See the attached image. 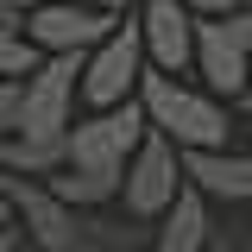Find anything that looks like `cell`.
<instances>
[{
	"mask_svg": "<svg viewBox=\"0 0 252 252\" xmlns=\"http://www.w3.org/2000/svg\"><path fill=\"white\" fill-rule=\"evenodd\" d=\"M145 82V126L164 132L170 145H183V152H220L227 145V114H220L208 94L183 89V82H170V76H139Z\"/></svg>",
	"mask_w": 252,
	"mask_h": 252,
	"instance_id": "obj_1",
	"label": "cell"
},
{
	"mask_svg": "<svg viewBox=\"0 0 252 252\" xmlns=\"http://www.w3.org/2000/svg\"><path fill=\"white\" fill-rule=\"evenodd\" d=\"M69 170H94V177H126V158L139 152L145 139V107L139 101H120V107H101V120L69 126Z\"/></svg>",
	"mask_w": 252,
	"mask_h": 252,
	"instance_id": "obj_2",
	"label": "cell"
},
{
	"mask_svg": "<svg viewBox=\"0 0 252 252\" xmlns=\"http://www.w3.org/2000/svg\"><path fill=\"white\" fill-rule=\"evenodd\" d=\"M76 76H82L76 51H51V63H38L32 82H19V114H13L19 139H57V132H69Z\"/></svg>",
	"mask_w": 252,
	"mask_h": 252,
	"instance_id": "obj_3",
	"label": "cell"
},
{
	"mask_svg": "<svg viewBox=\"0 0 252 252\" xmlns=\"http://www.w3.org/2000/svg\"><path fill=\"white\" fill-rule=\"evenodd\" d=\"M120 189H126V208H132L139 220H158L164 208H170V195L183 189V170H177V145H170L164 132H152V126H145L139 152L126 158Z\"/></svg>",
	"mask_w": 252,
	"mask_h": 252,
	"instance_id": "obj_4",
	"label": "cell"
},
{
	"mask_svg": "<svg viewBox=\"0 0 252 252\" xmlns=\"http://www.w3.org/2000/svg\"><path fill=\"white\" fill-rule=\"evenodd\" d=\"M139 51H145L139 26H114L94 44V57L82 63V101L89 107H120L126 89L139 82Z\"/></svg>",
	"mask_w": 252,
	"mask_h": 252,
	"instance_id": "obj_5",
	"label": "cell"
},
{
	"mask_svg": "<svg viewBox=\"0 0 252 252\" xmlns=\"http://www.w3.org/2000/svg\"><path fill=\"white\" fill-rule=\"evenodd\" d=\"M114 26H120V19H114L107 6L94 13V6H76V0H44V6H32L26 38L38 51H94Z\"/></svg>",
	"mask_w": 252,
	"mask_h": 252,
	"instance_id": "obj_6",
	"label": "cell"
},
{
	"mask_svg": "<svg viewBox=\"0 0 252 252\" xmlns=\"http://www.w3.org/2000/svg\"><path fill=\"white\" fill-rule=\"evenodd\" d=\"M6 202L26 215L32 240H38L44 252H82V220H76V208H69V202H57L51 189L26 183V177H6Z\"/></svg>",
	"mask_w": 252,
	"mask_h": 252,
	"instance_id": "obj_7",
	"label": "cell"
},
{
	"mask_svg": "<svg viewBox=\"0 0 252 252\" xmlns=\"http://www.w3.org/2000/svg\"><path fill=\"white\" fill-rule=\"evenodd\" d=\"M139 38H145V51H152L158 69H183V63L195 57V26H189V6H183V0H145Z\"/></svg>",
	"mask_w": 252,
	"mask_h": 252,
	"instance_id": "obj_8",
	"label": "cell"
},
{
	"mask_svg": "<svg viewBox=\"0 0 252 252\" xmlns=\"http://www.w3.org/2000/svg\"><path fill=\"white\" fill-rule=\"evenodd\" d=\"M195 63H202V82L215 94H240L246 89V44H233L227 32H220V19L215 26H195Z\"/></svg>",
	"mask_w": 252,
	"mask_h": 252,
	"instance_id": "obj_9",
	"label": "cell"
},
{
	"mask_svg": "<svg viewBox=\"0 0 252 252\" xmlns=\"http://www.w3.org/2000/svg\"><path fill=\"white\" fill-rule=\"evenodd\" d=\"M183 177H195L202 195L252 202V158H233V152H183Z\"/></svg>",
	"mask_w": 252,
	"mask_h": 252,
	"instance_id": "obj_10",
	"label": "cell"
},
{
	"mask_svg": "<svg viewBox=\"0 0 252 252\" xmlns=\"http://www.w3.org/2000/svg\"><path fill=\"white\" fill-rule=\"evenodd\" d=\"M208 246V208L202 189H177L170 208L158 215V252H202Z\"/></svg>",
	"mask_w": 252,
	"mask_h": 252,
	"instance_id": "obj_11",
	"label": "cell"
},
{
	"mask_svg": "<svg viewBox=\"0 0 252 252\" xmlns=\"http://www.w3.org/2000/svg\"><path fill=\"white\" fill-rule=\"evenodd\" d=\"M63 158H69V139H6V158L0 164H13L19 177H44V170H63Z\"/></svg>",
	"mask_w": 252,
	"mask_h": 252,
	"instance_id": "obj_12",
	"label": "cell"
},
{
	"mask_svg": "<svg viewBox=\"0 0 252 252\" xmlns=\"http://www.w3.org/2000/svg\"><path fill=\"white\" fill-rule=\"evenodd\" d=\"M32 69H38V44L26 38V19L0 6V76H32Z\"/></svg>",
	"mask_w": 252,
	"mask_h": 252,
	"instance_id": "obj_13",
	"label": "cell"
},
{
	"mask_svg": "<svg viewBox=\"0 0 252 252\" xmlns=\"http://www.w3.org/2000/svg\"><path fill=\"white\" fill-rule=\"evenodd\" d=\"M51 195H57V202H69V208H76V202L89 208V202L120 195V177H94V170H69V164H63V177H51Z\"/></svg>",
	"mask_w": 252,
	"mask_h": 252,
	"instance_id": "obj_14",
	"label": "cell"
},
{
	"mask_svg": "<svg viewBox=\"0 0 252 252\" xmlns=\"http://www.w3.org/2000/svg\"><path fill=\"white\" fill-rule=\"evenodd\" d=\"M13 114H19V82H0V158H6V132H13Z\"/></svg>",
	"mask_w": 252,
	"mask_h": 252,
	"instance_id": "obj_15",
	"label": "cell"
},
{
	"mask_svg": "<svg viewBox=\"0 0 252 252\" xmlns=\"http://www.w3.org/2000/svg\"><path fill=\"white\" fill-rule=\"evenodd\" d=\"M220 32H227L233 44H246V51H252V6H240V13H220Z\"/></svg>",
	"mask_w": 252,
	"mask_h": 252,
	"instance_id": "obj_16",
	"label": "cell"
},
{
	"mask_svg": "<svg viewBox=\"0 0 252 252\" xmlns=\"http://www.w3.org/2000/svg\"><path fill=\"white\" fill-rule=\"evenodd\" d=\"M189 13H208V19H220V13H227V6H233V0H183Z\"/></svg>",
	"mask_w": 252,
	"mask_h": 252,
	"instance_id": "obj_17",
	"label": "cell"
},
{
	"mask_svg": "<svg viewBox=\"0 0 252 252\" xmlns=\"http://www.w3.org/2000/svg\"><path fill=\"white\" fill-rule=\"evenodd\" d=\"M0 252H19V240H13V227H0Z\"/></svg>",
	"mask_w": 252,
	"mask_h": 252,
	"instance_id": "obj_18",
	"label": "cell"
},
{
	"mask_svg": "<svg viewBox=\"0 0 252 252\" xmlns=\"http://www.w3.org/2000/svg\"><path fill=\"white\" fill-rule=\"evenodd\" d=\"M208 252H246V246H240V240H215Z\"/></svg>",
	"mask_w": 252,
	"mask_h": 252,
	"instance_id": "obj_19",
	"label": "cell"
},
{
	"mask_svg": "<svg viewBox=\"0 0 252 252\" xmlns=\"http://www.w3.org/2000/svg\"><path fill=\"white\" fill-rule=\"evenodd\" d=\"M0 6H13V13H26V6H44V0H0Z\"/></svg>",
	"mask_w": 252,
	"mask_h": 252,
	"instance_id": "obj_20",
	"label": "cell"
},
{
	"mask_svg": "<svg viewBox=\"0 0 252 252\" xmlns=\"http://www.w3.org/2000/svg\"><path fill=\"white\" fill-rule=\"evenodd\" d=\"M6 220H13V202H6V189H0V227H6Z\"/></svg>",
	"mask_w": 252,
	"mask_h": 252,
	"instance_id": "obj_21",
	"label": "cell"
},
{
	"mask_svg": "<svg viewBox=\"0 0 252 252\" xmlns=\"http://www.w3.org/2000/svg\"><path fill=\"white\" fill-rule=\"evenodd\" d=\"M101 6H107V13H120V6H132V0H101Z\"/></svg>",
	"mask_w": 252,
	"mask_h": 252,
	"instance_id": "obj_22",
	"label": "cell"
},
{
	"mask_svg": "<svg viewBox=\"0 0 252 252\" xmlns=\"http://www.w3.org/2000/svg\"><path fill=\"white\" fill-rule=\"evenodd\" d=\"M240 6H252V0H240Z\"/></svg>",
	"mask_w": 252,
	"mask_h": 252,
	"instance_id": "obj_23",
	"label": "cell"
},
{
	"mask_svg": "<svg viewBox=\"0 0 252 252\" xmlns=\"http://www.w3.org/2000/svg\"><path fill=\"white\" fill-rule=\"evenodd\" d=\"M246 114H252V101H246Z\"/></svg>",
	"mask_w": 252,
	"mask_h": 252,
	"instance_id": "obj_24",
	"label": "cell"
},
{
	"mask_svg": "<svg viewBox=\"0 0 252 252\" xmlns=\"http://www.w3.org/2000/svg\"><path fill=\"white\" fill-rule=\"evenodd\" d=\"M246 252H252V240H246Z\"/></svg>",
	"mask_w": 252,
	"mask_h": 252,
	"instance_id": "obj_25",
	"label": "cell"
}]
</instances>
